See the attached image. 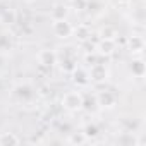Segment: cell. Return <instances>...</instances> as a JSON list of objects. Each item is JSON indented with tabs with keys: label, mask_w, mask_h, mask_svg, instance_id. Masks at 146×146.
Listing matches in <instances>:
<instances>
[{
	"label": "cell",
	"mask_w": 146,
	"mask_h": 146,
	"mask_svg": "<svg viewBox=\"0 0 146 146\" xmlns=\"http://www.w3.org/2000/svg\"><path fill=\"white\" fill-rule=\"evenodd\" d=\"M64 105L69 108V110H78L83 107V96L78 93V91H69L65 96H64Z\"/></svg>",
	"instance_id": "obj_1"
},
{
	"label": "cell",
	"mask_w": 146,
	"mask_h": 146,
	"mask_svg": "<svg viewBox=\"0 0 146 146\" xmlns=\"http://www.w3.org/2000/svg\"><path fill=\"white\" fill-rule=\"evenodd\" d=\"M53 33H55L58 38H67V36H70V33H72V26H70L65 19L55 21V23H53Z\"/></svg>",
	"instance_id": "obj_2"
},
{
	"label": "cell",
	"mask_w": 146,
	"mask_h": 146,
	"mask_svg": "<svg viewBox=\"0 0 146 146\" xmlns=\"http://www.w3.org/2000/svg\"><path fill=\"white\" fill-rule=\"evenodd\" d=\"M57 62V55L52 50H43L40 53V64H43L45 67H52Z\"/></svg>",
	"instance_id": "obj_3"
},
{
	"label": "cell",
	"mask_w": 146,
	"mask_h": 146,
	"mask_svg": "<svg viewBox=\"0 0 146 146\" xmlns=\"http://www.w3.org/2000/svg\"><path fill=\"white\" fill-rule=\"evenodd\" d=\"M98 102H100V105H103V107H112V105L115 103V95H112L110 91H102V93L98 95Z\"/></svg>",
	"instance_id": "obj_4"
},
{
	"label": "cell",
	"mask_w": 146,
	"mask_h": 146,
	"mask_svg": "<svg viewBox=\"0 0 146 146\" xmlns=\"http://www.w3.org/2000/svg\"><path fill=\"white\" fill-rule=\"evenodd\" d=\"M91 78H93L95 81H103V79L107 78V70H105V67L100 65V64H95L93 69H91Z\"/></svg>",
	"instance_id": "obj_5"
},
{
	"label": "cell",
	"mask_w": 146,
	"mask_h": 146,
	"mask_svg": "<svg viewBox=\"0 0 146 146\" xmlns=\"http://www.w3.org/2000/svg\"><path fill=\"white\" fill-rule=\"evenodd\" d=\"M65 16H67V7H64V5H57V7L52 11V17H53V21L65 19Z\"/></svg>",
	"instance_id": "obj_6"
},
{
	"label": "cell",
	"mask_w": 146,
	"mask_h": 146,
	"mask_svg": "<svg viewBox=\"0 0 146 146\" xmlns=\"http://www.w3.org/2000/svg\"><path fill=\"white\" fill-rule=\"evenodd\" d=\"M129 43H131L132 52H141V50H143V46H144V41H143V38H141V36H132Z\"/></svg>",
	"instance_id": "obj_7"
},
{
	"label": "cell",
	"mask_w": 146,
	"mask_h": 146,
	"mask_svg": "<svg viewBox=\"0 0 146 146\" xmlns=\"http://www.w3.org/2000/svg\"><path fill=\"white\" fill-rule=\"evenodd\" d=\"M19 143V137L14 136V134H4L0 136V144H16Z\"/></svg>",
	"instance_id": "obj_8"
},
{
	"label": "cell",
	"mask_w": 146,
	"mask_h": 146,
	"mask_svg": "<svg viewBox=\"0 0 146 146\" xmlns=\"http://www.w3.org/2000/svg\"><path fill=\"white\" fill-rule=\"evenodd\" d=\"M132 72L137 78H143V74H144V64H143V60H136L132 64Z\"/></svg>",
	"instance_id": "obj_9"
},
{
	"label": "cell",
	"mask_w": 146,
	"mask_h": 146,
	"mask_svg": "<svg viewBox=\"0 0 146 146\" xmlns=\"http://www.w3.org/2000/svg\"><path fill=\"white\" fill-rule=\"evenodd\" d=\"M115 36H117V33H115L113 28L107 26V28L102 29V38H103V40H115Z\"/></svg>",
	"instance_id": "obj_10"
},
{
	"label": "cell",
	"mask_w": 146,
	"mask_h": 146,
	"mask_svg": "<svg viewBox=\"0 0 146 146\" xmlns=\"http://www.w3.org/2000/svg\"><path fill=\"white\" fill-rule=\"evenodd\" d=\"M102 52L103 53H112L113 52V40H103L102 41Z\"/></svg>",
	"instance_id": "obj_11"
},
{
	"label": "cell",
	"mask_w": 146,
	"mask_h": 146,
	"mask_svg": "<svg viewBox=\"0 0 146 146\" xmlns=\"http://www.w3.org/2000/svg\"><path fill=\"white\" fill-rule=\"evenodd\" d=\"M86 5H88V0H72V7L78 9V11L86 9Z\"/></svg>",
	"instance_id": "obj_12"
},
{
	"label": "cell",
	"mask_w": 146,
	"mask_h": 146,
	"mask_svg": "<svg viewBox=\"0 0 146 146\" xmlns=\"http://www.w3.org/2000/svg\"><path fill=\"white\" fill-rule=\"evenodd\" d=\"M84 131H86V132H84V136H86V137H91V136L95 137V136L98 134L96 125H91V124H90V125H86V129H84Z\"/></svg>",
	"instance_id": "obj_13"
},
{
	"label": "cell",
	"mask_w": 146,
	"mask_h": 146,
	"mask_svg": "<svg viewBox=\"0 0 146 146\" xmlns=\"http://www.w3.org/2000/svg\"><path fill=\"white\" fill-rule=\"evenodd\" d=\"M76 36H79L81 40H84L86 36H90V33H88V28H86V26H79V28L76 29Z\"/></svg>",
	"instance_id": "obj_14"
},
{
	"label": "cell",
	"mask_w": 146,
	"mask_h": 146,
	"mask_svg": "<svg viewBox=\"0 0 146 146\" xmlns=\"http://www.w3.org/2000/svg\"><path fill=\"white\" fill-rule=\"evenodd\" d=\"M86 141V136H84V132H81V134H74L70 137V143H84Z\"/></svg>",
	"instance_id": "obj_15"
},
{
	"label": "cell",
	"mask_w": 146,
	"mask_h": 146,
	"mask_svg": "<svg viewBox=\"0 0 146 146\" xmlns=\"http://www.w3.org/2000/svg\"><path fill=\"white\" fill-rule=\"evenodd\" d=\"M4 19H5V21H7V19H11V23H14L16 16H14V12H11V14H9V12H5V14H4Z\"/></svg>",
	"instance_id": "obj_16"
},
{
	"label": "cell",
	"mask_w": 146,
	"mask_h": 146,
	"mask_svg": "<svg viewBox=\"0 0 146 146\" xmlns=\"http://www.w3.org/2000/svg\"><path fill=\"white\" fill-rule=\"evenodd\" d=\"M115 2H117L119 5H124V4H129V0H115Z\"/></svg>",
	"instance_id": "obj_17"
}]
</instances>
